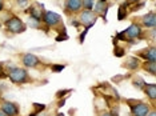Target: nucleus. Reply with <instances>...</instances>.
Here are the masks:
<instances>
[{
	"instance_id": "nucleus-1",
	"label": "nucleus",
	"mask_w": 156,
	"mask_h": 116,
	"mask_svg": "<svg viewBox=\"0 0 156 116\" xmlns=\"http://www.w3.org/2000/svg\"><path fill=\"white\" fill-rule=\"evenodd\" d=\"M141 35H143V28L137 23L131 22L129 27H127L124 31L113 36V44H118L119 41H123V43H127L129 45L137 44L141 40Z\"/></svg>"
},
{
	"instance_id": "nucleus-2",
	"label": "nucleus",
	"mask_w": 156,
	"mask_h": 116,
	"mask_svg": "<svg viewBox=\"0 0 156 116\" xmlns=\"http://www.w3.org/2000/svg\"><path fill=\"white\" fill-rule=\"evenodd\" d=\"M7 71V77L9 79V82L15 86H26V84H34L35 83V79L32 76L28 73L27 68L24 67H17V65H13V67H9V68H5Z\"/></svg>"
},
{
	"instance_id": "nucleus-3",
	"label": "nucleus",
	"mask_w": 156,
	"mask_h": 116,
	"mask_svg": "<svg viewBox=\"0 0 156 116\" xmlns=\"http://www.w3.org/2000/svg\"><path fill=\"white\" fill-rule=\"evenodd\" d=\"M19 59L20 63L24 68L27 69H37V71H45L48 69L51 64L47 62H44L43 58H39L37 55L31 54V52H23L19 54Z\"/></svg>"
},
{
	"instance_id": "nucleus-4",
	"label": "nucleus",
	"mask_w": 156,
	"mask_h": 116,
	"mask_svg": "<svg viewBox=\"0 0 156 116\" xmlns=\"http://www.w3.org/2000/svg\"><path fill=\"white\" fill-rule=\"evenodd\" d=\"M43 26H44V31L47 33H48L49 30L55 31L58 35L67 32L62 16L54 11H45L44 16H43Z\"/></svg>"
},
{
	"instance_id": "nucleus-5",
	"label": "nucleus",
	"mask_w": 156,
	"mask_h": 116,
	"mask_svg": "<svg viewBox=\"0 0 156 116\" xmlns=\"http://www.w3.org/2000/svg\"><path fill=\"white\" fill-rule=\"evenodd\" d=\"M124 103L128 105L131 116H147L151 110H155L148 101L141 99H124Z\"/></svg>"
},
{
	"instance_id": "nucleus-6",
	"label": "nucleus",
	"mask_w": 156,
	"mask_h": 116,
	"mask_svg": "<svg viewBox=\"0 0 156 116\" xmlns=\"http://www.w3.org/2000/svg\"><path fill=\"white\" fill-rule=\"evenodd\" d=\"M27 24L17 15H11L4 20V30L8 35H20L27 31Z\"/></svg>"
},
{
	"instance_id": "nucleus-7",
	"label": "nucleus",
	"mask_w": 156,
	"mask_h": 116,
	"mask_svg": "<svg viewBox=\"0 0 156 116\" xmlns=\"http://www.w3.org/2000/svg\"><path fill=\"white\" fill-rule=\"evenodd\" d=\"M77 23L79 26L84 27L86 30H90L92 26H95V23L98 22L99 16L95 13L92 9H81V11L76 15Z\"/></svg>"
},
{
	"instance_id": "nucleus-8",
	"label": "nucleus",
	"mask_w": 156,
	"mask_h": 116,
	"mask_svg": "<svg viewBox=\"0 0 156 116\" xmlns=\"http://www.w3.org/2000/svg\"><path fill=\"white\" fill-rule=\"evenodd\" d=\"M45 11H47L45 7L41 4V3H39L37 0H35V2L30 3V5L27 7L24 13H26L30 19H34V20H37V22L43 23V16H44Z\"/></svg>"
},
{
	"instance_id": "nucleus-9",
	"label": "nucleus",
	"mask_w": 156,
	"mask_h": 116,
	"mask_svg": "<svg viewBox=\"0 0 156 116\" xmlns=\"http://www.w3.org/2000/svg\"><path fill=\"white\" fill-rule=\"evenodd\" d=\"M131 22L133 23H137L139 26L143 28V30H151V28H155L156 27V16H155V11L147 12L145 15H141V16H136V17H132Z\"/></svg>"
},
{
	"instance_id": "nucleus-10",
	"label": "nucleus",
	"mask_w": 156,
	"mask_h": 116,
	"mask_svg": "<svg viewBox=\"0 0 156 116\" xmlns=\"http://www.w3.org/2000/svg\"><path fill=\"white\" fill-rule=\"evenodd\" d=\"M83 9V0H64L63 12L66 16L73 17Z\"/></svg>"
},
{
	"instance_id": "nucleus-11",
	"label": "nucleus",
	"mask_w": 156,
	"mask_h": 116,
	"mask_svg": "<svg viewBox=\"0 0 156 116\" xmlns=\"http://www.w3.org/2000/svg\"><path fill=\"white\" fill-rule=\"evenodd\" d=\"M0 111L5 116H19L20 115L19 104L11 100H5V99L0 100Z\"/></svg>"
},
{
	"instance_id": "nucleus-12",
	"label": "nucleus",
	"mask_w": 156,
	"mask_h": 116,
	"mask_svg": "<svg viewBox=\"0 0 156 116\" xmlns=\"http://www.w3.org/2000/svg\"><path fill=\"white\" fill-rule=\"evenodd\" d=\"M133 56L139 59H143L144 62H156V50H155V44L147 45L145 48L133 52Z\"/></svg>"
},
{
	"instance_id": "nucleus-13",
	"label": "nucleus",
	"mask_w": 156,
	"mask_h": 116,
	"mask_svg": "<svg viewBox=\"0 0 156 116\" xmlns=\"http://www.w3.org/2000/svg\"><path fill=\"white\" fill-rule=\"evenodd\" d=\"M140 91H143V93L147 96V99H148V101H150L151 107L156 110V107H155V104H156V84L145 82Z\"/></svg>"
},
{
	"instance_id": "nucleus-14",
	"label": "nucleus",
	"mask_w": 156,
	"mask_h": 116,
	"mask_svg": "<svg viewBox=\"0 0 156 116\" xmlns=\"http://www.w3.org/2000/svg\"><path fill=\"white\" fill-rule=\"evenodd\" d=\"M140 59L136 58V56H128L123 63H122V67L126 69H128L129 72H136L137 69L140 68Z\"/></svg>"
},
{
	"instance_id": "nucleus-15",
	"label": "nucleus",
	"mask_w": 156,
	"mask_h": 116,
	"mask_svg": "<svg viewBox=\"0 0 156 116\" xmlns=\"http://www.w3.org/2000/svg\"><path fill=\"white\" fill-rule=\"evenodd\" d=\"M109 8L108 5V2H95V5L94 8H92V11H94L99 17H103V19H105V15H107V9Z\"/></svg>"
},
{
	"instance_id": "nucleus-16",
	"label": "nucleus",
	"mask_w": 156,
	"mask_h": 116,
	"mask_svg": "<svg viewBox=\"0 0 156 116\" xmlns=\"http://www.w3.org/2000/svg\"><path fill=\"white\" fill-rule=\"evenodd\" d=\"M140 68L151 76L156 75V62H141Z\"/></svg>"
},
{
	"instance_id": "nucleus-17",
	"label": "nucleus",
	"mask_w": 156,
	"mask_h": 116,
	"mask_svg": "<svg viewBox=\"0 0 156 116\" xmlns=\"http://www.w3.org/2000/svg\"><path fill=\"white\" fill-rule=\"evenodd\" d=\"M128 7L129 4L128 3H126V2H123L122 4L119 5V11H118V20H124V19H127V17L129 16V9H128Z\"/></svg>"
},
{
	"instance_id": "nucleus-18",
	"label": "nucleus",
	"mask_w": 156,
	"mask_h": 116,
	"mask_svg": "<svg viewBox=\"0 0 156 116\" xmlns=\"http://www.w3.org/2000/svg\"><path fill=\"white\" fill-rule=\"evenodd\" d=\"M141 40H145L147 43L155 44V28H151V30H143Z\"/></svg>"
},
{
	"instance_id": "nucleus-19",
	"label": "nucleus",
	"mask_w": 156,
	"mask_h": 116,
	"mask_svg": "<svg viewBox=\"0 0 156 116\" xmlns=\"http://www.w3.org/2000/svg\"><path fill=\"white\" fill-rule=\"evenodd\" d=\"M12 2V5H15L16 8H19V11L24 12L27 9V7L30 5L31 0H11Z\"/></svg>"
},
{
	"instance_id": "nucleus-20",
	"label": "nucleus",
	"mask_w": 156,
	"mask_h": 116,
	"mask_svg": "<svg viewBox=\"0 0 156 116\" xmlns=\"http://www.w3.org/2000/svg\"><path fill=\"white\" fill-rule=\"evenodd\" d=\"M131 82H132V86L137 90H141L143 84L145 83V80H143V77H140L139 75H132L131 76Z\"/></svg>"
},
{
	"instance_id": "nucleus-21",
	"label": "nucleus",
	"mask_w": 156,
	"mask_h": 116,
	"mask_svg": "<svg viewBox=\"0 0 156 116\" xmlns=\"http://www.w3.org/2000/svg\"><path fill=\"white\" fill-rule=\"evenodd\" d=\"M113 55L118 56V58H123L124 55H126V48L120 47V45L115 44V48H113Z\"/></svg>"
},
{
	"instance_id": "nucleus-22",
	"label": "nucleus",
	"mask_w": 156,
	"mask_h": 116,
	"mask_svg": "<svg viewBox=\"0 0 156 116\" xmlns=\"http://www.w3.org/2000/svg\"><path fill=\"white\" fill-rule=\"evenodd\" d=\"M96 0H83V9H92Z\"/></svg>"
},
{
	"instance_id": "nucleus-23",
	"label": "nucleus",
	"mask_w": 156,
	"mask_h": 116,
	"mask_svg": "<svg viewBox=\"0 0 156 116\" xmlns=\"http://www.w3.org/2000/svg\"><path fill=\"white\" fill-rule=\"evenodd\" d=\"M49 68H51L52 72H62L63 69L66 68V65H64V64H51V67H49Z\"/></svg>"
},
{
	"instance_id": "nucleus-24",
	"label": "nucleus",
	"mask_w": 156,
	"mask_h": 116,
	"mask_svg": "<svg viewBox=\"0 0 156 116\" xmlns=\"http://www.w3.org/2000/svg\"><path fill=\"white\" fill-rule=\"evenodd\" d=\"M7 77V71H5V67L0 62V79H5Z\"/></svg>"
},
{
	"instance_id": "nucleus-25",
	"label": "nucleus",
	"mask_w": 156,
	"mask_h": 116,
	"mask_svg": "<svg viewBox=\"0 0 156 116\" xmlns=\"http://www.w3.org/2000/svg\"><path fill=\"white\" fill-rule=\"evenodd\" d=\"M96 116H112V114L108 110H100L96 112Z\"/></svg>"
},
{
	"instance_id": "nucleus-26",
	"label": "nucleus",
	"mask_w": 156,
	"mask_h": 116,
	"mask_svg": "<svg viewBox=\"0 0 156 116\" xmlns=\"http://www.w3.org/2000/svg\"><path fill=\"white\" fill-rule=\"evenodd\" d=\"M126 3H128V4H136V3H140L143 2V0H124Z\"/></svg>"
},
{
	"instance_id": "nucleus-27",
	"label": "nucleus",
	"mask_w": 156,
	"mask_h": 116,
	"mask_svg": "<svg viewBox=\"0 0 156 116\" xmlns=\"http://www.w3.org/2000/svg\"><path fill=\"white\" fill-rule=\"evenodd\" d=\"M147 116H156V110H151L150 114H148Z\"/></svg>"
},
{
	"instance_id": "nucleus-28",
	"label": "nucleus",
	"mask_w": 156,
	"mask_h": 116,
	"mask_svg": "<svg viewBox=\"0 0 156 116\" xmlns=\"http://www.w3.org/2000/svg\"><path fill=\"white\" fill-rule=\"evenodd\" d=\"M56 116H64V114H63V112H59V114H56Z\"/></svg>"
},
{
	"instance_id": "nucleus-29",
	"label": "nucleus",
	"mask_w": 156,
	"mask_h": 116,
	"mask_svg": "<svg viewBox=\"0 0 156 116\" xmlns=\"http://www.w3.org/2000/svg\"><path fill=\"white\" fill-rule=\"evenodd\" d=\"M3 99V92H2V90H0V100Z\"/></svg>"
},
{
	"instance_id": "nucleus-30",
	"label": "nucleus",
	"mask_w": 156,
	"mask_h": 116,
	"mask_svg": "<svg viewBox=\"0 0 156 116\" xmlns=\"http://www.w3.org/2000/svg\"><path fill=\"white\" fill-rule=\"evenodd\" d=\"M0 116H5V115H4V114H3V112H2V111H0Z\"/></svg>"
},
{
	"instance_id": "nucleus-31",
	"label": "nucleus",
	"mask_w": 156,
	"mask_h": 116,
	"mask_svg": "<svg viewBox=\"0 0 156 116\" xmlns=\"http://www.w3.org/2000/svg\"><path fill=\"white\" fill-rule=\"evenodd\" d=\"M98 2H108V0H98Z\"/></svg>"
},
{
	"instance_id": "nucleus-32",
	"label": "nucleus",
	"mask_w": 156,
	"mask_h": 116,
	"mask_svg": "<svg viewBox=\"0 0 156 116\" xmlns=\"http://www.w3.org/2000/svg\"><path fill=\"white\" fill-rule=\"evenodd\" d=\"M0 3H4V0H0Z\"/></svg>"
}]
</instances>
